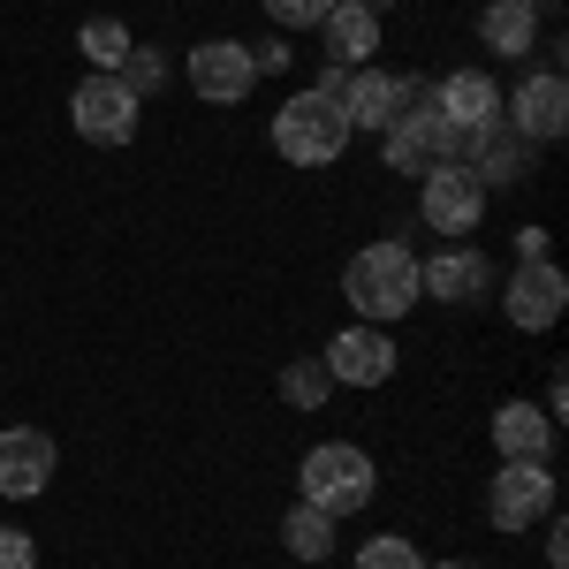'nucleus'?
Returning a JSON list of instances; mask_svg holds the SVG:
<instances>
[{
  "label": "nucleus",
  "instance_id": "1",
  "mask_svg": "<svg viewBox=\"0 0 569 569\" xmlns=\"http://www.w3.org/2000/svg\"><path fill=\"white\" fill-rule=\"evenodd\" d=\"M350 137L357 130H350V114H342V99H327V91H297V99H281V114H273V144H281V160H297V168H335Z\"/></svg>",
  "mask_w": 569,
  "mask_h": 569
},
{
  "label": "nucleus",
  "instance_id": "2",
  "mask_svg": "<svg viewBox=\"0 0 569 569\" xmlns=\"http://www.w3.org/2000/svg\"><path fill=\"white\" fill-rule=\"evenodd\" d=\"M372 486H380V479H372V456L350 448V440H319V448L305 456V471H297V493H305L311 509H327L335 525L357 517V509L372 501Z\"/></svg>",
  "mask_w": 569,
  "mask_h": 569
},
{
  "label": "nucleus",
  "instance_id": "3",
  "mask_svg": "<svg viewBox=\"0 0 569 569\" xmlns=\"http://www.w3.org/2000/svg\"><path fill=\"white\" fill-rule=\"evenodd\" d=\"M342 289H350V305L380 327V319H402V311L418 305V259L402 251V243H365L342 273Z\"/></svg>",
  "mask_w": 569,
  "mask_h": 569
},
{
  "label": "nucleus",
  "instance_id": "4",
  "mask_svg": "<svg viewBox=\"0 0 569 569\" xmlns=\"http://www.w3.org/2000/svg\"><path fill=\"white\" fill-rule=\"evenodd\" d=\"M137 99L122 77H107V69H91L84 84L69 91V122H77V137H91V144H130L137 137Z\"/></svg>",
  "mask_w": 569,
  "mask_h": 569
},
{
  "label": "nucleus",
  "instance_id": "5",
  "mask_svg": "<svg viewBox=\"0 0 569 569\" xmlns=\"http://www.w3.org/2000/svg\"><path fill=\"white\" fill-rule=\"evenodd\" d=\"M486 517H493V531H531L539 517H555V471L547 463H501L486 486Z\"/></svg>",
  "mask_w": 569,
  "mask_h": 569
},
{
  "label": "nucleus",
  "instance_id": "6",
  "mask_svg": "<svg viewBox=\"0 0 569 569\" xmlns=\"http://www.w3.org/2000/svg\"><path fill=\"white\" fill-rule=\"evenodd\" d=\"M380 137H388V168H402V176H433L463 152V130L448 114H395Z\"/></svg>",
  "mask_w": 569,
  "mask_h": 569
},
{
  "label": "nucleus",
  "instance_id": "7",
  "mask_svg": "<svg viewBox=\"0 0 569 569\" xmlns=\"http://www.w3.org/2000/svg\"><path fill=\"white\" fill-rule=\"evenodd\" d=\"M426 190H418V213H426V228H440V236H463V228H479L486 213V182L463 168V160H448V168H433V176H418Z\"/></svg>",
  "mask_w": 569,
  "mask_h": 569
},
{
  "label": "nucleus",
  "instance_id": "8",
  "mask_svg": "<svg viewBox=\"0 0 569 569\" xmlns=\"http://www.w3.org/2000/svg\"><path fill=\"white\" fill-rule=\"evenodd\" d=\"M251 84H259V69H251V46H243V39L190 46V91H198L206 107H236Z\"/></svg>",
  "mask_w": 569,
  "mask_h": 569
},
{
  "label": "nucleus",
  "instance_id": "9",
  "mask_svg": "<svg viewBox=\"0 0 569 569\" xmlns=\"http://www.w3.org/2000/svg\"><path fill=\"white\" fill-rule=\"evenodd\" d=\"M501 311H509L525 335H547V327L569 311L562 266H555V259H525V266H517V281H509V297H501Z\"/></svg>",
  "mask_w": 569,
  "mask_h": 569
},
{
  "label": "nucleus",
  "instance_id": "10",
  "mask_svg": "<svg viewBox=\"0 0 569 569\" xmlns=\"http://www.w3.org/2000/svg\"><path fill=\"white\" fill-rule=\"evenodd\" d=\"M509 114V130L525 137V144H547V137H562L569 130V84H562V69H539V77H525V91L517 99H501Z\"/></svg>",
  "mask_w": 569,
  "mask_h": 569
},
{
  "label": "nucleus",
  "instance_id": "11",
  "mask_svg": "<svg viewBox=\"0 0 569 569\" xmlns=\"http://www.w3.org/2000/svg\"><path fill=\"white\" fill-rule=\"evenodd\" d=\"M319 365H327L342 388H388L395 380V342L380 335V327H342Z\"/></svg>",
  "mask_w": 569,
  "mask_h": 569
},
{
  "label": "nucleus",
  "instance_id": "12",
  "mask_svg": "<svg viewBox=\"0 0 569 569\" xmlns=\"http://www.w3.org/2000/svg\"><path fill=\"white\" fill-rule=\"evenodd\" d=\"M53 486V440L39 426H8L0 433V493L8 501H39Z\"/></svg>",
  "mask_w": 569,
  "mask_h": 569
},
{
  "label": "nucleus",
  "instance_id": "13",
  "mask_svg": "<svg viewBox=\"0 0 569 569\" xmlns=\"http://www.w3.org/2000/svg\"><path fill=\"white\" fill-rule=\"evenodd\" d=\"M456 160H463V168H471V176H479L486 190H493V182H525L531 144H525L517 130H509L501 114H493L486 130H463V152H456Z\"/></svg>",
  "mask_w": 569,
  "mask_h": 569
},
{
  "label": "nucleus",
  "instance_id": "14",
  "mask_svg": "<svg viewBox=\"0 0 569 569\" xmlns=\"http://www.w3.org/2000/svg\"><path fill=\"white\" fill-rule=\"evenodd\" d=\"M319 39H327V69H372L380 16H372L365 0H335V8H327V23H319Z\"/></svg>",
  "mask_w": 569,
  "mask_h": 569
},
{
  "label": "nucleus",
  "instance_id": "15",
  "mask_svg": "<svg viewBox=\"0 0 569 569\" xmlns=\"http://www.w3.org/2000/svg\"><path fill=\"white\" fill-rule=\"evenodd\" d=\"M493 448H501V463H547L555 418H547L539 402H501V410H493Z\"/></svg>",
  "mask_w": 569,
  "mask_h": 569
},
{
  "label": "nucleus",
  "instance_id": "16",
  "mask_svg": "<svg viewBox=\"0 0 569 569\" xmlns=\"http://www.w3.org/2000/svg\"><path fill=\"white\" fill-rule=\"evenodd\" d=\"M418 297L479 305V297H486V259H479V251H440L433 266H418Z\"/></svg>",
  "mask_w": 569,
  "mask_h": 569
},
{
  "label": "nucleus",
  "instance_id": "17",
  "mask_svg": "<svg viewBox=\"0 0 569 569\" xmlns=\"http://www.w3.org/2000/svg\"><path fill=\"white\" fill-rule=\"evenodd\" d=\"M433 99H440V114H448L456 130H486V122L501 114V91H493V77H479V69H463V77H440Z\"/></svg>",
  "mask_w": 569,
  "mask_h": 569
},
{
  "label": "nucleus",
  "instance_id": "18",
  "mask_svg": "<svg viewBox=\"0 0 569 569\" xmlns=\"http://www.w3.org/2000/svg\"><path fill=\"white\" fill-rule=\"evenodd\" d=\"M479 39L493 53H509V61H525V46H539V8L531 0H493L479 16Z\"/></svg>",
  "mask_w": 569,
  "mask_h": 569
},
{
  "label": "nucleus",
  "instance_id": "19",
  "mask_svg": "<svg viewBox=\"0 0 569 569\" xmlns=\"http://www.w3.org/2000/svg\"><path fill=\"white\" fill-rule=\"evenodd\" d=\"M342 114H350V130H388L395 122V77L388 69H357L350 84H342Z\"/></svg>",
  "mask_w": 569,
  "mask_h": 569
},
{
  "label": "nucleus",
  "instance_id": "20",
  "mask_svg": "<svg viewBox=\"0 0 569 569\" xmlns=\"http://www.w3.org/2000/svg\"><path fill=\"white\" fill-rule=\"evenodd\" d=\"M281 547H289L297 562H327V555H335V517L311 509V501H297V509L281 517Z\"/></svg>",
  "mask_w": 569,
  "mask_h": 569
},
{
  "label": "nucleus",
  "instance_id": "21",
  "mask_svg": "<svg viewBox=\"0 0 569 569\" xmlns=\"http://www.w3.org/2000/svg\"><path fill=\"white\" fill-rule=\"evenodd\" d=\"M335 395V372L319 365V357H297V365H281V402L289 410H319Z\"/></svg>",
  "mask_w": 569,
  "mask_h": 569
},
{
  "label": "nucleus",
  "instance_id": "22",
  "mask_svg": "<svg viewBox=\"0 0 569 569\" xmlns=\"http://www.w3.org/2000/svg\"><path fill=\"white\" fill-rule=\"evenodd\" d=\"M77 46H84L91 69H107V77H114V69H122V53H130V31H122L114 16H91L84 31H77Z\"/></svg>",
  "mask_w": 569,
  "mask_h": 569
},
{
  "label": "nucleus",
  "instance_id": "23",
  "mask_svg": "<svg viewBox=\"0 0 569 569\" xmlns=\"http://www.w3.org/2000/svg\"><path fill=\"white\" fill-rule=\"evenodd\" d=\"M357 569H426V562H418V547L402 531H380V539L357 547Z\"/></svg>",
  "mask_w": 569,
  "mask_h": 569
},
{
  "label": "nucleus",
  "instance_id": "24",
  "mask_svg": "<svg viewBox=\"0 0 569 569\" xmlns=\"http://www.w3.org/2000/svg\"><path fill=\"white\" fill-rule=\"evenodd\" d=\"M114 77H122V84H130L137 99H144V91H160V84H168V61H160V46H130Z\"/></svg>",
  "mask_w": 569,
  "mask_h": 569
},
{
  "label": "nucleus",
  "instance_id": "25",
  "mask_svg": "<svg viewBox=\"0 0 569 569\" xmlns=\"http://www.w3.org/2000/svg\"><path fill=\"white\" fill-rule=\"evenodd\" d=\"M327 8H335V0H266V16H273L281 31H319Z\"/></svg>",
  "mask_w": 569,
  "mask_h": 569
},
{
  "label": "nucleus",
  "instance_id": "26",
  "mask_svg": "<svg viewBox=\"0 0 569 569\" xmlns=\"http://www.w3.org/2000/svg\"><path fill=\"white\" fill-rule=\"evenodd\" d=\"M0 569H39V547H31V531L0 525Z\"/></svg>",
  "mask_w": 569,
  "mask_h": 569
},
{
  "label": "nucleus",
  "instance_id": "27",
  "mask_svg": "<svg viewBox=\"0 0 569 569\" xmlns=\"http://www.w3.org/2000/svg\"><path fill=\"white\" fill-rule=\"evenodd\" d=\"M251 69H259V77H266V69H289V46H281V39H273V46H251Z\"/></svg>",
  "mask_w": 569,
  "mask_h": 569
},
{
  "label": "nucleus",
  "instance_id": "28",
  "mask_svg": "<svg viewBox=\"0 0 569 569\" xmlns=\"http://www.w3.org/2000/svg\"><path fill=\"white\" fill-rule=\"evenodd\" d=\"M440 569H479V562H440Z\"/></svg>",
  "mask_w": 569,
  "mask_h": 569
}]
</instances>
